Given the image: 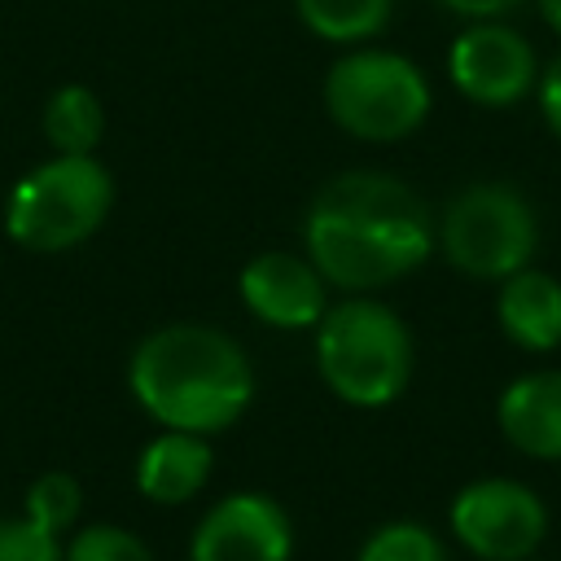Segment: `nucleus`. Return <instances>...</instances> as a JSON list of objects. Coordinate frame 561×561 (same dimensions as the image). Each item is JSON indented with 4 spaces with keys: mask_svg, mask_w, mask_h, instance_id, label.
<instances>
[{
    "mask_svg": "<svg viewBox=\"0 0 561 561\" xmlns=\"http://www.w3.org/2000/svg\"><path fill=\"white\" fill-rule=\"evenodd\" d=\"M215 473V447L202 434L184 430H158L131 465V486L153 508H180L193 504Z\"/></svg>",
    "mask_w": 561,
    "mask_h": 561,
    "instance_id": "11",
    "label": "nucleus"
},
{
    "mask_svg": "<svg viewBox=\"0 0 561 561\" xmlns=\"http://www.w3.org/2000/svg\"><path fill=\"white\" fill-rule=\"evenodd\" d=\"M237 298L250 320L280 333L316 329L329 311V280L302 250H263L237 272Z\"/></svg>",
    "mask_w": 561,
    "mask_h": 561,
    "instance_id": "10",
    "label": "nucleus"
},
{
    "mask_svg": "<svg viewBox=\"0 0 561 561\" xmlns=\"http://www.w3.org/2000/svg\"><path fill=\"white\" fill-rule=\"evenodd\" d=\"M535 96H539V114H543V123H548L552 136L561 140V53L543 66V75H539V83H535Z\"/></svg>",
    "mask_w": 561,
    "mask_h": 561,
    "instance_id": "20",
    "label": "nucleus"
},
{
    "mask_svg": "<svg viewBox=\"0 0 561 561\" xmlns=\"http://www.w3.org/2000/svg\"><path fill=\"white\" fill-rule=\"evenodd\" d=\"M0 561H66V539L35 526L26 513L0 517Z\"/></svg>",
    "mask_w": 561,
    "mask_h": 561,
    "instance_id": "19",
    "label": "nucleus"
},
{
    "mask_svg": "<svg viewBox=\"0 0 561 561\" xmlns=\"http://www.w3.org/2000/svg\"><path fill=\"white\" fill-rule=\"evenodd\" d=\"M434 250L473 280H504L530 267L539 250L535 206L504 180H478L451 193L434 219Z\"/></svg>",
    "mask_w": 561,
    "mask_h": 561,
    "instance_id": "6",
    "label": "nucleus"
},
{
    "mask_svg": "<svg viewBox=\"0 0 561 561\" xmlns=\"http://www.w3.org/2000/svg\"><path fill=\"white\" fill-rule=\"evenodd\" d=\"M320 101L337 131L368 145H394L421 131L434 92L412 57L377 44H355L351 53L333 57V66L324 70Z\"/></svg>",
    "mask_w": 561,
    "mask_h": 561,
    "instance_id": "5",
    "label": "nucleus"
},
{
    "mask_svg": "<svg viewBox=\"0 0 561 561\" xmlns=\"http://www.w3.org/2000/svg\"><path fill=\"white\" fill-rule=\"evenodd\" d=\"M294 517L267 491L219 495L188 535V561H289Z\"/></svg>",
    "mask_w": 561,
    "mask_h": 561,
    "instance_id": "9",
    "label": "nucleus"
},
{
    "mask_svg": "<svg viewBox=\"0 0 561 561\" xmlns=\"http://www.w3.org/2000/svg\"><path fill=\"white\" fill-rule=\"evenodd\" d=\"M110 114L88 83H61L39 114V131L53 153H96L105 140Z\"/></svg>",
    "mask_w": 561,
    "mask_h": 561,
    "instance_id": "14",
    "label": "nucleus"
},
{
    "mask_svg": "<svg viewBox=\"0 0 561 561\" xmlns=\"http://www.w3.org/2000/svg\"><path fill=\"white\" fill-rule=\"evenodd\" d=\"M495 320L513 346L535 351V355L557 351L561 346V280L539 267H522L504 276L495 294Z\"/></svg>",
    "mask_w": 561,
    "mask_h": 561,
    "instance_id": "13",
    "label": "nucleus"
},
{
    "mask_svg": "<svg viewBox=\"0 0 561 561\" xmlns=\"http://www.w3.org/2000/svg\"><path fill=\"white\" fill-rule=\"evenodd\" d=\"M451 18H465V22H500L508 13H517L526 0H438Z\"/></svg>",
    "mask_w": 561,
    "mask_h": 561,
    "instance_id": "21",
    "label": "nucleus"
},
{
    "mask_svg": "<svg viewBox=\"0 0 561 561\" xmlns=\"http://www.w3.org/2000/svg\"><path fill=\"white\" fill-rule=\"evenodd\" d=\"M495 425L530 460H561V373H522L495 399Z\"/></svg>",
    "mask_w": 561,
    "mask_h": 561,
    "instance_id": "12",
    "label": "nucleus"
},
{
    "mask_svg": "<svg viewBox=\"0 0 561 561\" xmlns=\"http://www.w3.org/2000/svg\"><path fill=\"white\" fill-rule=\"evenodd\" d=\"M447 526L478 561H530L548 535V508L526 482L478 478L451 495Z\"/></svg>",
    "mask_w": 561,
    "mask_h": 561,
    "instance_id": "7",
    "label": "nucleus"
},
{
    "mask_svg": "<svg viewBox=\"0 0 561 561\" xmlns=\"http://www.w3.org/2000/svg\"><path fill=\"white\" fill-rule=\"evenodd\" d=\"M114 210V175L96 153H53L13 180L0 228L26 254H66L92 241Z\"/></svg>",
    "mask_w": 561,
    "mask_h": 561,
    "instance_id": "4",
    "label": "nucleus"
},
{
    "mask_svg": "<svg viewBox=\"0 0 561 561\" xmlns=\"http://www.w3.org/2000/svg\"><path fill=\"white\" fill-rule=\"evenodd\" d=\"M390 13L394 0H294V18L302 22V31L337 48L377 39L390 26Z\"/></svg>",
    "mask_w": 561,
    "mask_h": 561,
    "instance_id": "15",
    "label": "nucleus"
},
{
    "mask_svg": "<svg viewBox=\"0 0 561 561\" xmlns=\"http://www.w3.org/2000/svg\"><path fill=\"white\" fill-rule=\"evenodd\" d=\"M22 513L35 526H44V530L66 539L79 526V517H83V486H79V478L66 473V469H48V473L31 478V486L22 491Z\"/></svg>",
    "mask_w": 561,
    "mask_h": 561,
    "instance_id": "16",
    "label": "nucleus"
},
{
    "mask_svg": "<svg viewBox=\"0 0 561 561\" xmlns=\"http://www.w3.org/2000/svg\"><path fill=\"white\" fill-rule=\"evenodd\" d=\"M302 254L342 294H377L434 254V215L390 171H342L302 215Z\"/></svg>",
    "mask_w": 561,
    "mask_h": 561,
    "instance_id": "1",
    "label": "nucleus"
},
{
    "mask_svg": "<svg viewBox=\"0 0 561 561\" xmlns=\"http://www.w3.org/2000/svg\"><path fill=\"white\" fill-rule=\"evenodd\" d=\"M127 394L158 430L215 438L254 403V364L219 324L171 320L127 355Z\"/></svg>",
    "mask_w": 561,
    "mask_h": 561,
    "instance_id": "2",
    "label": "nucleus"
},
{
    "mask_svg": "<svg viewBox=\"0 0 561 561\" xmlns=\"http://www.w3.org/2000/svg\"><path fill=\"white\" fill-rule=\"evenodd\" d=\"M447 79L465 101L504 110L535 92L539 57L530 39L508 22H465L447 48Z\"/></svg>",
    "mask_w": 561,
    "mask_h": 561,
    "instance_id": "8",
    "label": "nucleus"
},
{
    "mask_svg": "<svg viewBox=\"0 0 561 561\" xmlns=\"http://www.w3.org/2000/svg\"><path fill=\"white\" fill-rule=\"evenodd\" d=\"M66 561H158V557L145 543V535L118 522H92L66 535Z\"/></svg>",
    "mask_w": 561,
    "mask_h": 561,
    "instance_id": "18",
    "label": "nucleus"
},
{
    "mask_svg": "<svg viewBox=\"0 0 561 561\" xmlns=\"http://www.w3.org/2000/svg\"><path fill=\"white\" fill-rule=\"evenodd\" d=\"M539 13H543V22L561 35V0H539Z\"/></svg>",
    "mask_w": 561,
    "mask_h": 561,
    "instance_id": "22",
    "label": "nucleus"
},
{
    "mask_svg": "<svg viewBox=\"0 0 561 561\" xmlns=\"http://www.w3.org/2000/svg\"><path fill=\"white\" fill-rule=\"evenodd\" d=\"M311 359L337 403L377 412L408 390L416 346L394 307L368 294H346L329 302V311L311 329Z\"/></svg>",
    "mask_w": 561,
    "mask_h": 561,
    "instance_id": "3",
    "label": "nucleus"
},
{
    "mask_svg": "<svg viewBox=\"0 0 561 561\" xmlns=\"http://www.w3.org/2000/svg\"><path fill=\"white\" fill-rule=\"evenodd\" d=\"M355 561H451V557H447L443 539L430 526H421V522H386L359 543Z\"/></svg>",
    "mask_w": 561,
    "mask_h": 561,
    "instance_id": "17",
    "label": "nucleus"
}]
</instances>
